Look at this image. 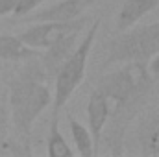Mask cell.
I'll return each mask as SVG.
<instances>
[{
  "label": "cell",
  "instance_id": "obj_1",
  "mask_svg": "<svg viewBox=\"0 0 159 157\" xmlns=\"http://www.w3.org/2000/svg\"><path fill=\"white\" fill-rule=\"evenodd\" d=\"M22 67L11 78L9 92V117L15 128L17 139L30 142L32 128L39 115L52 104V94L48 89V76L41 65L39 56L20 61Z\"/></svg>",
  "mask_w": 159,
  "mask_h": 157
},
{
  "label": "cell",
  "instance_id": "obj_2",
  "mask_svg": "<svg viewBox=\"0 0 159 157\" xmlns=\"http://www.w3.org/2000/svg\"><path fill=\"white\" fill-rule=\"evenodd\" d=\"M100 28V20H93L87 34L83 35V39L78 41L76 48L70 52V56L59 65V69L54 74V94H52V111L50 117H57L61 115V109L65 107V104L69 102V98L72 96V92L80 87V83L85 78V70H87V61L93 50V44L96 39Z\"/></svg>",
  "mask_w": 159,
  "mask_h": 157
},
{
  "label": "cell",
  "instance_id": "obj_3",
  "mask_svg": "<svg viewBox=\"0 0 159 157\" xmlns=\"http://www.w3.org/2000/svg\"><path fill=\"white\" fill-rule=\"evenodd\" d=\"M159 50V20L152 24L131 26L124 32H119L117 37L109 41L107 56L102 67L113 63L141 61L146 63Z\"/></svg>",
  "mask_w": 159,
  "mask_h": 157
},
{
  "label": "cell",
  "instance_id": "obj_4",
  "mask_svg": "<svg viewBox=\"0 0 159 157\" xmlns=\"http://www.w3.org/2000/svg\"><path fill=\"white\" fill-rule=\"evenodd\" d=\"M89 0H43L32 11V15H24L17 20L34 24V22H63L78 19L85 11ZM15 22V20H13Z\"/></svg>",
  "mask_w": 159,
  "mask_h": 157
},
{
  "label": "cell",
  "instance_id": "obj_5",
  "mask_svg": "<svg viewBox=\"0 0 159 157\" xmlns=\"http://www.w3.org/2000/svg\"><path fill=\"white\" fill-rule=\"evenodd\" d=\"M78 37H80V32L78 30H61L57 32L52 41L48 43V46L44 48V52H41L39 59H41V65L46 72L48 79L52 81L56 70L59 69V65L70 56V52L76 48L78 44Z\"/></svg>",
  "mask_w": 159,
  "mask_h": 157
},
{
  "label": "cell",
  "instance_id": "obj_6",
  "mask_svg": "<svg viewBox=\"0 0 159 157\" xmlns=\"http://www.w3.org/2000/svg\"><path fill=\"white\" fill-rule=\"evenodd\" d=\"M87 22H91V19L81 17V15L78 19L63 20V22H34V26H30V28H26L24 32L19 34V39L24 44L32 46V48L44 50L57 32H61V30H78V32H81Z\"/></svg>",
  "mask_w": 159,
  "mask_h": 157
},
{
  "label": "cell",
  "instance_id": "obj_7",
  "mask_svg": "<svg viewBox=\"0 0 159 157\" xmlns=\"http://www.w3.org/2000/svg\"><path fill=\"white\" fill-rule=\"evenodd\" d=\"M135 142L139 155L159 157V111H146L141 117L135 129Z\"/></svg>",
  "mask_w": 159,
  "mask_h": 157
},
{
  "label": "cell",
  "instance_id": "obj_8",
  "mask_svg": "<svg viewBox=\"0 0 159 157\" xmlns=\"http://www.w3.org/2000/svg\"><path fill=\"white\" fill-rule=\"evenodd\" d=\"M87 122H89V131L94 142V152L98 154V146H100V137H102V129L109 118V100L96 89L91 91L89 100H87Z\"/></svg>",
  "mask_w": 159,
  "mask_h": 157
},
{
  "label": "cell",
  "instance_id": "obj_9",
  "mask_svg": "<svg viewBox=\"0 0 159 157\" xmlns=\"http://www.w3.org/2000/svg\"><path fill=\"white\" fill-rule=\"evenodd\" d=\"M159 7V0H120L117 13V32L135 26L144 15Z\"/></svg>",
  "mask_w": 159,
  "mask_h": 157
},
{
  "label": "cell",
  "instance_id": "obj_10",
  "mask_svg": "<svg viewBox=\"0 0 159 157\" xmlns=\"http://www.w3.org/2000/svg\"><path fill=\"white\" fill-rule=\"evenodd\" d=\"M35 56H41V50L24 44L19 39V35L0 34V59L20 63V61H26L30 57H35Z\"/></svg>",
  "mask_w": 159,
  "mask_h": 157
},
{
  "label": "cell",
  "instance_id": "obj_11",
  "mask_svg": "<svg viewBox=\"0 0 159 157\" xmlns=\"http://www.w3.org/2000/svg\"><path fill=\"white\" fill-rule=\"evenodd\" d=\"M32 155V146L30 142L22 141H11L9 139V120L7 113L2 107L0 109V155Z\"/></svg>",
  "mask_w": 159,
  "mask_h": 157
},
{
  "label": "cell",
  "instance_id": "obj_12",
  "mask_svg": "<svg viewBox=\"0 0 159 157\" xmlns=\"http://www.w3.org/2000/svg\"><path fill=\"white\" fill-rule=\"evenodd\" d=\"M67 122L70 128V135H72V142L76 146V152L81 157H93L96 152H94V142H93L91 131L80 120H76L72 113H67Z\"/></svg>",
  "mask_w": 159,
  "mask_h": 157
},
{
  "label": "cell",
  "instance_id": "obj_13",
  "mask_svg": "<svg viewBox=\"0 0 159 157\" xmlns=\"http://www.w3.org/2000/svg\"><path fill=\"white\" fill-rule=\"evenodd\" d=\"M46 154L50 157H72L74 150L65 141L61 129H59V118L50 117V131L46 137Z\"/></svg>",
  "mask_w": 159,
  "mask_h": 157
},
{
  "label": "cell",
  "instance_id": "obj_14",
  "mask_svg": "<svg viewBox=\"0 0 159 157\" xmlns=\"http://www.w3.org/2000/svg\"><path fill=\"white\" fill-rule=\"evenodd\" d=\"M43 0H15V4H13V9H11V15L15 17L13 20H17V19H20V17H24V15H28V13H32L37 6H39Z\"/></svg>",
  "mask_w": 159,
  "mask_h": 157
},
{
  "label": "cell",
  "instance_id": "obj_15",
  "mask_svg": "<svg viewBox=\"0 0 159 157\" xmlns=\"http://www.w3.org/2000/svg\"><path fill=\"white\" fill-rule=\"evenodd\" d=\"M146 69L150 72V76L154 79H159V50L146 61Z\"/></svg>",
  "mask_w": 159,
  "mask_h": 157
},
{
  "label": "cell",
  "instance_id": "obj_16",
  "mask_svg": "<svg viewBox=\"0 0 159 157\" xmlns=\"http://www.w3.org/2000/svg\"><path fill=\"white\" fill-rule=\"evenodd\" d=\"M13 4H15V0H0V17H4V15H11Z\"/></svg>",
  "mask_w": 159,
  "mask_h": 157
},
{
  "label": "cell",
  "instance_id": "obj_17",
  "mask_svg": "<svg viewBox=\"0 0 159 157\" xmlns=\"http://www.w3.org/2000/svg\"><path fill=\"white\" fill-rule=\"evenodd\" d=\"M2 94H4V87H2V79H0V100H2Z\"/></svg>",
  "mask_w": 159,
  "mask_h": 157
}]
</instances>
